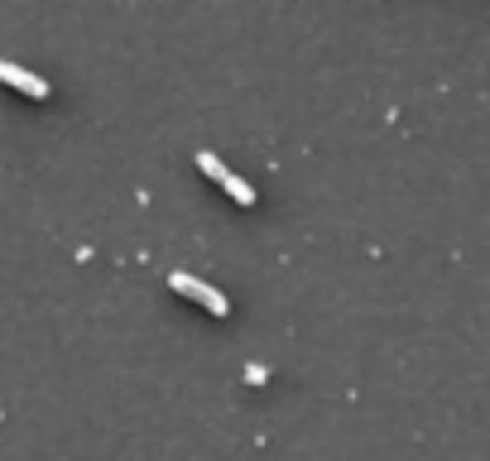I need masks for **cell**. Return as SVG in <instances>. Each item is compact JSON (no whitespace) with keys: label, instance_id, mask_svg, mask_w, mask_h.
I'll return each mask as SVG.
<instances>
[{"label":"cell","instance_id":"obj_4","mask_svg":"<svg viewBox=\"0 0 490 461\" xmlns=\"http://www.w3.org/2000/svg\"><path fill=\"white\" fill-rule=\"evenodd\" d=\"M245 380H250V385H265L269 370H265V366H245Z\"/></svg>","mask_w":490,"mask_h":461},{"label":"cell","instance_id":"obj_1","mask_svg":"<svg viewBox=\"0 0 490 461\" xmlns=\"http://www.w3.org/2000/svg\"><path fill=\"white\" fill-rule=\"evenodd\" d=\"M197 164H202V174H207V178H216V183H222L226 187V193L235 197V202H241V207H250V202H255V187H250L241 174H231V168L222 164V159H216V154L212 149H202L197 154Z\"/></svg>","mask_w":490,"mask_h":461},{"label":"cell","instance_id":"obj_2","mask_svg":"<svg viewBox=\"0 0 490 461\" xmlns=\"http://www.w3.org/2000/svg\"><path fill=\"white\" fill-rule=\"evenodd\" d=\"M168 288H178V294H188V298H197L207 313H216V317H226L231 313V303H226V294H216L212 284H202V279H193V275H183V269H174L168 275Z\"/></svg>","mask_w":490,"mask_h":461},{"label":"cell","instance_id":"obj_3","mask_svg":"<svg viewBox=\"0 0 490 461\" xmlns=\"http://www.w3.org/2000/svg\"><path fill=\"white\" fill-rule=\"evenodd\" d=\"M0 82H10V87H20V92H29V96H48V92H54V87H48V82L44 77H34L29 73V67H20V63H10V58H0Z\"/></svg>","mask_w":490,"mask_h":461}]
</instances>
